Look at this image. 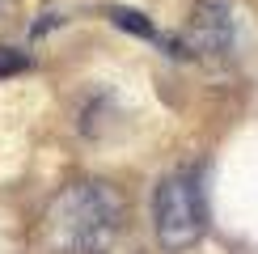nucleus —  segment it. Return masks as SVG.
Segmentation results:
<instances>
[{"label":"nucleus","mask_w":258,"mask_h":254,"mask_svg":"<svg viewBox=\"0 0 258 254\" xmlns=\"http://www.w3.org/2000/svg\"><path fill=\"white\" fill-rule=\"evenodd\" d=\"M153 229L165 250H190L208 229V199H203L199 174L195 169H178V174L161 178L153 195Z\"/></svg>","instance_id":"2"},{"label":"nucleus","mask_w":258,"mask_h":254,"mask_svg":"<svg viewBox=\"0 0 258 254\" xmlns=\"http://www.w3.org/2000/svg\"><path fill=\"white\" fill-rule=\"evenodd\" d=\"M110 21L114 26H123V30H132L136 38H148V42H161V47L169 51V55H182V47H178V38H165L161 30L148 21L144 13H136V9H110Z\"/></svg>","instance_id":"4"},{"label":"nucleus","mask_w":258,"mask_h":254,"mask_svg":"<svg viewBox=\"0 0 258 254\" xmlns=\"http://www.w3.org/2000/svg\"><path fill=\"white\" fill-rule=\"evenodd\" d=\"M127 220V199L102 178L68 182L47 204L42 237L51 254H110Z\"/></svg>","instance_id":"1"},{"label":"nucleus","mask_w":258,"mask_h":254,"mask_svg":"<svg viewBox=\"0 0 258 254\" xmlns=\"http://www.w3.org/2000/svg\"><path fill=\"white\" fill-rule=\"evenodd\" d=\"M182 59H224L233 51V5L229 0H199L190 9L186 38H178Z\"/></svg>","instance_id":"3"},{"label":"nucleus","mask_w":258,"mask_h":254,"mask_svg":"<svg viewBox=\"0 0 258 254\" xmlns=\"http://www.w3.org/2000/svg\"><path fill=\"white\" fill-rule=\"evenodd\" d=\"M5 9H9V0H0V13H5Z\"/></svg>","instance_id":"6"},{"label":"nucleus","mask_w":258,"mask_h":254,"mask_svg":"<svg viewBox=\"0 0 258 254\" xmlns=\"http://www.w3.org/2000/svg\"><path fill=\"white\" fill-rule=\"evenodd\" d=\"M17 72H30V55H26V51H17V47H5V42H0V81L17 77Z\"/></svg>","instance_id":"5"}]
</instances>
